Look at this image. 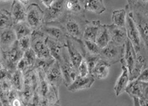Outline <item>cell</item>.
Segmentation results:
<instances>
[{
  "instance_id": "1",
  "label": "cell",
  "mask_w": 148,
  "mask_h": 106,
  "mask_svg": "<svg viewBox=\"0 0 148 106\" xmlns=\"http://www.w3.org/2000/svg\"><path fill=\"white\" fill-rule=\"evenodd\" d=\"M127 14L134 22L146 48L148 47V1H127Z\"/></svg>"
},
{
  "instance_id": "2",
  "label": "cell",
  "mask_w": 148,
  "mask_h": 106,
  "mask_svg": "<svg viewBox=\"0 0 148 106\" xmlns=\"http://www.w3.org/2000/svg\"><path fill=\"white\" fill-rule=\"evenodd\" d=\"M86 21L85 15H74L67 14L65 18L60 24L62 26L67 36L81 43L83 41Z\"/></svg>"
},
{
  "instance_id": "3",
  "label": "cell",
  "mask_w": 148,
  "mask_h": 106,
  "mask_svg": "<svg viewBox=\"0 0 148 106\" xmlns=\"http://www.w3.org/2000/svg\"><path fill=\"white\" fill-rule=\"evenodd\" d=\"M47 36L40 30L34 31L31 34V46L38 59L45 61H54L46 44Z\"/></svg>"
},
{
  "instance_id": "4",
  "label": "cell",
  "mask_w": 148,
  "mask_h": 106,
  "mask_svg": "<svg viewBox=\"0 0 148 106\" xmlns=\"http://www.w3.org/2000/svg\"><path fill=\"white\" fill-rule=\"evenodd\" d=\"M25 22L33 31L40 30L44 25L43 10L38 3H32L27 6Z\"/></svg>"
},
{
  "instance_id": "5",
  "label": "cell",
  "mask_w": 148,
  "mask_h": 106,
  "mask_svg": "<svg viewBox=\"0 0 148 106\" xmlns=\"http://www.w3.org/2000/svg\"><path fill=\"white\" fill-rule=\"evenodd\" d=\"M125 27L127 31L128 40L133 45L136 53H147V48L144 45L139 31L127 14Z\"/></svg>"
},
{
  "instance_id": "6",
  "label": "cell",
  "mask_w": 148,
  "mask_h": 106,
  "mask_svg": "<svg viewBox=\"0 0 148 106\" xmlns=\"http://www.w3.org/2000/svg\"><path fill=\"white\" fill-rule=\"evenodd\" d=\"M64 2L62 0H54L50 8H45L44 12L45 24L61 22L67 15L64 8Z\"/></svg>"
},
{
  "instance_id": "7",
  "label": "cell",
  "mask_w": 148,
  "mask_h": 106,
  "mask_svg": "<svg viewBox=\"0 0 148 106\" xmlns=\"http://www.w3.org/2000/svg\"><path fill=\"white\" fill-rule=\"evenodd\" d=\"M124 50L125 45L120 46L110 41L107 46L101 49L99 55L101 59L111 66L120 62L123 58Z\"/></svg>"
},
{
  "instance_id": "8",
  "label": "cell",
  "mask_w": 148,
  "mask_h": 106,
  "mask_svg": "<svg viewBox=\"0 0 148 106\" xmlns=\"http://www.w3.org/2000/svg\"><path fill=\"white\" fill-rule=\"evenodd\" d=\"M24 53L19 48L17 41L10 49L2 53V61L5 68L10 72H14L17 69V64L23 57Z\"/></svg>"
},
{
  "instance_id": "9",
  "label": "cell",
  "mask_w": 148,
  "mask_h": 106,
  "mask_svg": "<svg viewBox=\"0 0 148 106\" xmlns=\"http://www.w3.org/2000/svg\"><path fill=\"white\" fill-rule=\"evenodd\" d=\"M65 45L71 62L77 70L83 59L84 50H83L82 42L81 43H78L71 38L66 36Z\"/></svg>"
},
{
  "instance_id": "10",
  "label": "cell",
  "mask_w": 148,
  "mask_h": 106,
  "mask_svg": "<svg viewBox=\"0 0 148 106\" xmlns=\"http://www.w3.org/2000/svg\"><path fill=\"white\" fill-rule=\"evenodd\" d=\"M40 31L48 38L57 42L65 44L66 34L59 22L45 24Z\"/></svg>"
},
{
  "instance_id": "11",
  "label": "cell",
  "mask_w": 148,
  "mask_h": 106,
  "mask_svg": "<svg viewBox=\"0 0 148 106\" xmlns=\"http://www.w3.org/2000/svg\"><path fill=\"white\" fill-rule=\"evenodd\" d=\"M59 65L62 73L63 84L67 88V86L71 84L76 77L78 76V71L71 62L68 53H67V49H66L65 52L64 54L63 62Z\"/></svg>"
},
{
  "instance_id": "12",
  "label": "cell",
  "mask_w": 148,
  "mask_h": 106,
  "mask_svg": "<svg viewBox=\"0 0 148 106\" xmlns=\"http://www.w3.org/2000/svg\"><path fill=\"white\" fill-rule=\"evenodd\" d=\"M125 92L131 98L148 100V83L133 80L128 83Z\"/></svg>"
},
{
  "instance_id": "13",
  "label": "cell",
  "mask_w": 148,
  "mask_h": 106,
  "mask_svg": "<svg viewBox=\"0 0 148 106\" xmlns=\"http://www.w3.org/2000/svg\"><path fill=\"white\" fill-rule=\"evenodd\" d=\"M45 78L49 84L59 89L63 83V76L59 64L56 61L51 64L45 72Z\"/></svg>"
},
{
  "instance_id": "14",
  "label": "cell",
  "mask_w": 148,
  "mask_h": 106,
  "mask_svg": "<svg viewBox=\"0 0 148 106\" xmlns=\"http://www.w3.org/2000/svg\"><path fill=\"white\" fill-rule=\"evenodd\" d=\"M17 41V37L12 27L0 31V50L1 53L10 49Z\"/></svg>"
},
{
  "instance_id": "15",
  "label": "cell",
  "mask_w": 148,
  "mask_h": 106,
  "mask_svg": "<svg viewBox=\"0 0 148 106\" xmlns=\"http://www.w3.org/2000/svg\"><path fill=\"white\" fill-rule=\"evenodd\" d=\"M45 41L51 56L56 62L60 64L63 62L64 54L66 49V45L48 37L46 38Z\"/></svg>"
},
{
  "instance_id": "16",
  "label": "cell",
  "mask_w": 148,
  "mask_h": 106,
  "mask_svg": "<svg viewBox=\"0 0 148 106\" xmlns=\"http://www.w3.org/2000/svg\"><path fill=\"white\" fill-rule=\"evenodd\" d=\"M95 80V78L91 75L86 77L78 76L71 84L67 86V89L69 92L73 93L89 89L94 85Z\"/></svg>"
},
{
  "instance_id": "17",
  "label": "cell",
  "mask_w": 148,
  "mask_h": 106,
  "mask_svg": "<svg viewBox=\"0 0 148 106\" xmlns=\"http://www.w3.org/2000/svg\"><path fill=\"white\" fill-rule=\"evenodd\" d=\"M110 35L111 41L120 46H124L127 40V34L125 27H120L114 24L107 25Z\"/></svg>"
},
{
  "instance_id": "18",
  "label": "cell",
  "mask_w": 148,
  "mask_h": 106,
  "mask_svg": "<svg viewBox=\"0 0 148 106\" xmlns=\"http://www.w3.org/2000/svg\"><path fill=\"white\" fill-rule=\"evenodd\" d=\"M137 53L134 48L130 41L127 39L125 44V50L123 58L121 59L120 62L123 63L127 67L128 73H130L136 62Z\"/></svg>"
},
{
  "instance_id": "19",
  "label": "cell",
  "mask_w": 148,
  "mask_h": 106,
  "mask_svg": "<svg viewBox=\"0 0 148 106\" xmlns=\"http://www.w3.org/2000/svg\"><path fill=\"white\" fill-rule=\"evenodd\" d=\"M120 63L121 64L122 71L114 86V94L116 97L123 94L127 87L128 83H130V76L127 67L123 63Z\"/></svg>"
},
{
  "instance_id": "20",
  "label": "cell",
  "mask_w": 148,
  "mask_h": 106,
  "mask_svg": "<svg viewBox=\"0 0 148 106\" xmlns=\"http://www.w3.org/2000/svg\"><path fill=\"white\" fill-rule=\"evenodd\" d=\"M101 24L100 21H86L83 34V40L95 42Z\"/></svg>"
},
{
  "instance_id": "21",
  "label": "cell",
  "mask_w": 148,
  "mask_h": 106,
  "mask_svg": "<svg viewBox=\"0 0 148 106\" xmlns=\"http://www.w3.org/2000/svg\"><path fill=\"white\" fill-rule=\"evenodd\" d=\"M147 68V53H137L136 62L129 74L130 81L136 79L143 70Z\"/></svg>"
},
{
  "instance_id": "22",
  "label": "cell",
  "mask_w": 148,
  "mask_h": 106,
  "mask_svg": "<svg viewBox=\"0 0 148 106\" xmlns=\"http://www.w3.org/2000/svg\"><path fill=\"white\" fill-rule=\"evenodd\" d=\"M26 6L21 1H13L10 6V13L14 24L25 21Z\"/></svg>"
},
{
  "instance_id": "23",
  "label": "cell",
  "mask_w": 148,
  "mask_h": 106,
  "mask_svg": "<svg viewBox=\"0 0 148 106\" xmlns=\"http://www.w3.org/2000/svg\"><path fill=\"white\" fill-rule=\"evenodd\" d=\"M110 67L111 66L108 62L101 59L92 70L91 75L95 79H104L107 78L109 75Z\"/></svg>"
},
{
  "instance_id": "24",
  "label": "cell",
  "mask_w": 148,
  "mask_h": 106,
  "mask_svg": "<svg viewBox=\"0 0 148 106\" xmlns=\"http://www.w3.org/2000/svg\"><path fill=\"white\" fill-rule=\"evenodd\" d=\"M85 11L90 12L97 15H101L106 10V7L102 0H85L82 1Z\"/></svg>"
},
{
  "instance_id": "25",
  "label": "cell",
  "mask_w": 148,
  "mask_h": 106,
  "mask_svg": "<svg viewBox=\"0 0 148 106\" xmlns=\"http://www.w3.org/2000/svg\"><path fill=\"white\" fill-rule=\"evenodd\" d=\"M64 8L67 14L74 15H85L83 9L82 1L78 0H67L64 2Z\"/></svg>"
},
{
  "instance_id": "26",
  "label": "cell",
  "mask_w": 148,
  "mask_h": 106,
  "mask_svg": "<svg viewBox=\"0 0 148 106\" xmlns=\"http://www.w3.org/2000/svg\"><path fill=\"white\" fill-rule=\"evenodd\" d=\"M110 41L111 38L108 29L107 25L101 24L97 38H96L95 43H97L100 49H102L107 46Z\"/></svg>"
},
{
  "instance_id": "27",
  "label": "cell",
  "mask_w": 148,
  "mask_h": 106,
  "mask_svg": "<svg viewBox=\"0 0 148 106\" xmlns=\"http://www.w3.org/2000/svg\"><path fill=\"white\" fill-rule=\"evenodd\" d=\"M12 28L15 32L17 40L22 38L31 36L33 32L25 21L14 24L13 25Z\"/></svg>"
},
{
  "instance_id": "28",
  "label": "cell",
  "mask_w": 148,
  "mask_h": 106,
  "mask_svg": "<svg viewBox=\"0 0 148 106\" xmlns=\"http://www.w3.org/2000/svg\"><path fill=\"white\" fill-rule=\"evenodd\" d=\"M12 87L17 92H21L23 89L24 83V75L18 69L12 72L10 78Z\"/></svg>"
},
{
  "instance_id": "29",
  "label": "cell",
  "mask_w": 148,
  "mask_h": 106,
  "mask_svg": "<svg viewBox=\"0 0 148 106\" xmlns=\"http://www.w3.org/2000/svg\"><path fill=\"white\" fill-rule=\"evenodd\" d=\"M14 22L10 13V9L0 7V31L11 28Z\"/></svg>"
},
{
  "instance_id": "30",
  "label": "cell",
  "mask_w": 148,
  "mask_h": 106,
  "mask_svg": "<svg viewBox=\"0 0 148 106\" xmlns=\"http://www.w3.org/2000/svg\"><path fill=\"white\" fill-rule=\"evenodd\" d=\"M127 18V11L125 8L115 10L112 14V24L120 27H125Z\"/></svg>"
},
{
  "instance_id": "31",
  "label": "cell",
  "mask_w": 148,
  "mask_h": 106,
  "mask_svg": "<svg viewBox=\"0 0 148 106\" xmlns=\"http://www.w3.org/2000/svg\"><path fill=\"white\" fill-rule=\"evenodd\" d=\"M82 44L83 50H84V53H87L92 55H100V52H101V49H100L95 42L86 40H83Z\"/></svg>"
},
{
  "instance_id": "32",
  "label": "cell",
  "mask_w": 148,
  "mask_h": 106,
  "mask_svg": "<svg viewBox=\"0 0 148 106\" xmlns=\"http://www.w3.org/2000/svg\"><path fill=\"white\" fill-rule=\"evenodd\" d=\"M83 59L85 60L86 64H87L90 74L91 75L92 70L94 69L96 64H97L100 59H101V57L98 55H92L85 53L84 55H83Z\"/></svg>"
},
{
  "instance_id": "33",
  "label": "cell",
  "mask_w": 148,
  "mask_h": 106,
  "mask_svg": "<svg viewBox=\"0 0 148 106\" xmlns=\"http://www.w3.org/2000/svg\"><path fill=\"white\" fill-rule=\"evenodd\" d=\"M18 47L20 49L25 52V51L29 50L31 46V36L22 38L17 40Z\"/></svg>"
},
{
  "instance_id": "34",
  "label": "cell",
  "mask_w": 148,
  "mask_h": 106,
  "mask_svg": "<svg viewBox=\"0 0 148 106\" xmlns=\"http://www.w3.org/2000/svg\"><path fill=\"white\" fill-rule=\"evenodd\" d=\"M77 71H78V76L81 77H86L90 75L89 72L87 64H86L84 59H83L82 62L80 63L78 69H77Z\"/></svg>"
},
{
  "instance_id": "35",
  "label": "cell",
  "mask_w": 148,
  "mask_h": 106,
  "mask_svg": "<svg viewBox=\"0 0 148 106\" xmlns=\"http://www.w3.org/2000/svg\"><path fill=\"white\" fill-rule=\"evenodd\" d=\"M136 80L141 82L148 83V69H144L143 71L140 72L139 76H138V78L136 79Z\"/></svg>"
},
{
  "instance_id": "36",
  "label": "cell",
  "mask_w": 148,
  "mask_h": 106,
  "mask_svg": "<svg viewBox=\"0 0 148 106\" xmlns=\"http://www.w3.org/2000/svg\"><path fill=\"white\" fill-rule=\"evenodd\" d=\"M53 1L54 0H49V1H45V0H43V1H40V3L41 5L44 6L45 8H49L52 5Z\"/></svg>"
},
{
  "instance_id": "37",
  "label": "cell",
  "mask_w": 148,
  "mask_h": 106,
  "mask_svg": "<svg viewBox=\"0 0 148 106\" xmlns=\"http://www.w3.org/2000/svg\"><path fill=\"white\" fill-rule=\"evenodd\" d=\"M140 106H147L148 100H144V99H139Z\"/></svg>"
},
{
  "instance_id": "38",
  "label": "cell",
  "mask_w": 148,
  "mask_h": 106,
  "mask_svg": "<svg viewBox=\"0 0 148 106\" xmlns=\"http://www.w3.org/2000/svg\"><path fill=\"white\" fill-rule=\"evenodd\" d=\"M134 101V106H140L139 98H132Z\"/></svg>"
},
{
  "instance_id": "39",
  "label": "cell",
  "mask_w": 148,
  "mask_h": 106,
  "mask_svg": "<svg viewBox=\"0 0 148 106\" xmlns=\"http://www.w3.org/2000/svg\"><path fill=\"white\" fill-rule=\"evenodd\" d=\"M49 106H61L60 100L57 101V102H55V103H53V104H51L49 105Z\"/></svg>"
},
{
  "instance_id": "40",
  "label": "cell",
  "mask_w": 148,
  "mask_h": 106,
  "mask_svg": "<svg viewBox=\"0 0 148 106\" xmlns=\"http://www.w3.org/2000/svg\"><path fill=\"white\" fill-rule=\"evenodd\" d=\"M28 106H35V105H28Z\"/></svg>"
}]
</instances>
